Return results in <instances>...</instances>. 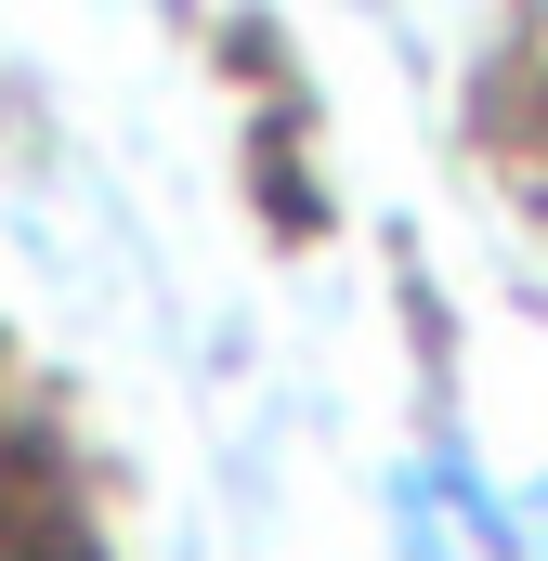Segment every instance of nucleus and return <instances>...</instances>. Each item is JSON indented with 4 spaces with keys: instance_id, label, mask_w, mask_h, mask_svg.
Listing matches in <instances>:
<instances>
[{
    "instance_id": "1",
    "label": "nucleus",
    "mask_w": 548,
    "mask_h": 561,
    "mask_svg": "<svg viewBox=\"0 0 548 561\" xmlns=\"http://www.w3.org/2000/svg\"><path fill=\"white\" fill-rule=\"evenodd\" d=\"M536 13H548V0H536Z\"/></svg>"
}]
</instances>
